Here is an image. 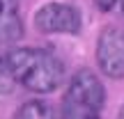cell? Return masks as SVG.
<instances>
[{"mask_svg":"<svg viewBox=\"0 0 124 119\" xmlns=\"http://www.w3.org/2000/svg\"><path fill=\"white\" fill-rule=\"evenodd\" d=\"M9 76L35 94H51L62 85L64 66L51 50L44 48H12L5 53Z\"/></svg>","mask_w":124,"mask_h":119,"instance_id":"cell-1","label":"cell"},{"mask_svg":"<svg viewBox=\"0 0 124 119\" xmlns=\"http://www.w3.org/2000/svg\"><path fill=\"white\" fill-rule=\"evenodd\" d=\"M106 89L92 71L83 69L71 78L62 98V119H101Z\"/></svg>","mask_w":124,"mask_h":119,"instance_id":"cell-2","label":"cell"},{"mask_svg":"<svg viewBox=\"0 0 124 119\" xmlns=\"http://www.w3.org/2000/svg\"><path fill=\"white\" fill-rule=\"evenodd\" d=\"M35 25L44 35H76L80 32V12L69 2H46L37 9Z\"/></svg>","mask_w":124,"mask_h":119,"instance_id":"cell-3","label":"cell"},{"mask_svg":"<svg viewBox=\"0 0 124 119\" xmlns=\"http://www.w3.org/2000/svg\"><path fill=\"white\" fill-rule=\"evenodd\" d=\"M97 64L108 78H124V28L110 25L99 35Z\"/></svg>","mask_w":124,"mask_h":119,"instance_id":"cell-4","label":"cell"},{"mask_svg":"<svg viewBox=\"0 0 124 119\" xmlns=\"http://www.w3.org/2000/svg\"><path fill=\"white\" fill-rule=\"evenodd\" d=\"M23 35V23L18 14V0H0V41L12 44Z\"/></svg>","mask_w":124,"mask_h":119,"instance_id":"cell-5","label":"cell"},{"mask_svg":"<svg viewBox=\"0 0 124 119\" xmlns=\"http://www.w3.org/2000/svg\"><path fill=\"white\" fill-rule=\"evenodd\" d=\"M14 119H62L58 108L46 101H28L18 108Z\"/></svg>","mask_w":124,"mask_h":119,"instance_id":"cell-6","label":"cell"},{"mask_svg":"<svg viewBox=\"0 0 124 119\" xmlns=\"http://www.w3.org/2000/svg\"><path fill=\"white\" fill-rule=\"evenodd\" d=\"M14 78L9 76L7 64H5V55H0V94H12L14 89Z\"/></svg>","mask_w":124,"mask_h":119,"instance_id":"cell-7","label":"cell"},{"mask_svg":"<svg viewBox=\"0 0 124 119\" xmlns=\"http://www.w3.org/2000/svg\"><path fill=\"white\" fill-rule=\"evenodd\" d=\"M94 5H97L101 12H108V9H113L117 5V0H94Z\"/></svg>","mask_w":124,"mask_h":119,"instance_id":"cell-8","label":"cell"},{"mask_svg":"<svg viewBox=\"0 0 124 119\" xmlns=\"http://www.w3.org/2000/svg\"><path fill=\"white\" fill-rule=\"evenodd\" d=\"M117 119H124V108H122V112H120V117H117Z\"/></svg>","mask_w":124,"mask_h":119,"instance_id":"cell-9","label":"cell"},{"mask_svg":"<svg viewBox=\"0 0 124 119\" xmlns=\"http://www.w3.org/2000/svg\"><path fill=\"white\" fill-rule=\"evenodd\" d=\"M120 2H122V12H124V0H120Z\"/></svg>","mask_w":124,"mask_h":119,"instance_id":"cell-10","label":"cell"}]
</instances>
